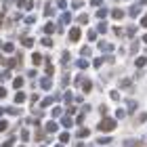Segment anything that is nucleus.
I'll use <instances>...</instances> for the list:
<instances>
[{
	"instance_id": "72a5a7b5",
	"label": "nucleus",
	"mask_w": 147,
	"mask_h": 147,
	"mask_svg": "<svg viewBox=\"0 0 147 147\" xmlns=\"http://www.w3.org/2000/svg\"><path fill=\"white\" fill-rule=\"evenodd\" d=\"M53 116H55V118H59V116H61V109H59V107H55V109H53Z\"/></svg>"
},
{
	"instance_id": "6e6552de",
	"label": "nucleus",
	"mask_w": 147,
	"mask_h": 147,
	"mask_svg": "<svg viewBox=\"0 0 147 147\" xmlns=\"http://www.w3.org/2000/svg\"><path fill=\"white\" fill-rule=\"evenodd\" d=\"M19 6H21V9H32V2H28V0H19Z\"/></svg>"
},
{
	"instance_id": "4468645a",
	"label": "nucleus",
	"mask_w": 147,
	"mask_h": 147,
	"mask_svg": "<svg viewBox=\"0 0 147 147\" xmlns=\"http://www.w3.org/2000/svg\"><path fill=\"white\" fill-rule=\"evenodd\" d=\"M25 101V95H23V92H17V95H15V103H23Z\"/></svg>"
},
{
	"instance_id": "cd10ccee",
	"label": "nucleus",
	"mask_w": 147,
	"mask_h": 147,
	"mask_svg": "<svg viewBox=\"0 0 147 147\" xmlns=\"http://www.w3.org/2000/svg\"><path fill=\"white\" fill-rule=\"evenodd\" d=\"M69 141V135H67V132H63V135H61V143H67Z\"/></svg>"
},
{
	"instance_id": "9d476101",
	"label": "nucleus",
	"mask_w": 147,
	"mask_h": 147,
	"mask_svg": "<svg viewBox=\"0 0 147 147\" xmlns=\"http://www.w3.org/2000/svg\"><path fill=\"white\" fill-rule=\"evenodd\" d=\"M139 11H141V6H139V4H135V6L130 9V17H137V15H139Z\"/></svg>"
},
{
	"instance_id": "7ed1b4c3",
	"label": "nucleus",
	"mask_w": 147,
	"mask_h": 147,
	"mask_svg": "<svg viewBox=\"0 0 147 147\" xmlns=\"http://www.w3.org/2000/svg\"><path fill=\"white\" fill-rule=\"evenodd\" d=\"M82 88H84V92H88L92 88V82H90L88 78H82Z\"/></svg>"
},
{
	"instance_id": "a19ab883",
	"label": "nucleus",
	"mask_w": 147,
	"mask_h": 147,
	"mask_svg": "<svg viewBox=\"0 0 147 147\" xmlns=\"http://www.w3.org/2000/svg\"><path fill=\"white\" fill-rule=\"evenodd\" d=\"M53 103V99H44V101H42V107H46V105H51Z\"/></svg>"
},
{
	"instance_id": "de8ad7c7",
	"label": "nucleus",
	"mask_w": 147,
	"mask_h": 147,
	"mask_svg": "<svg viewBox=\"0 0 147 147\" xmlns=\"http://www.w3.org/2000/svg\"><path fill=\"white\" fill-rule=\"evenodd\" d=\"M2 113H4V109H0V116H2Z\"/></svg>"
},
{
	"instance_id": "a211bd4d",
	"label": "nucleus",
	"mask_w": 147,
	"mask_h": 147,
	"mask_svg": "<svg viewBox=\"0 0 147 147\" xmlns=\"http://www.w3.org/2000/svg\"><path fill=\"white\" fill-rule=\"evenodd\" d=\"M107 13H109V11H105V9H99L97 17H99V19H105V17H107Z\"/></svg>"
},
{
	"instance_id": "c85d7f7f",
	"label": "nucleus",
	"mask_w": 147,
	"mask_h": 147,
	"mask_svg": "<svg viewBox=\"0 0 147 147\" xmlns=\"http://www.w3.org/2000/svg\"><path fill=\"white\" fill-rule=\"evenodd\" d=\"M128 109L135 111V109H137V103H135V101H128Z\"/></svg>"
},
{
	"instance_id": "20e7f679",
	"label": "nucleus",
	"mask_w": 147,
	"mask_h": 147,
	"mask_svg": "<svg viewBox=\"0 0 147 147\" xmlns=\"http://www.w3.org/2000/svg\"><path fill=\"white\" fill-rule=\"evenodd\" d=\"M141 141H137V139H128V141H124V147H139Z\"/></svg>"
},
{
	"instance_id": "c756f323",
	"label": "nucleus",
	"mask_w": 147,
	"mask_h": 147,
	"mask_svg": "<svg viewBox=\"0 0 147 147\" xmlns=\"http://www.w3.org/2000/svg\"><path fill=\"white\" fill-rule=\"evenodd\" d=\"M71 6H74V9H80V6H82V0H74Z\"/></svg>"
},
{
	"instance_id": "39448f33",
	"label": "nucleus",
	"mask_w": 147,
	"mask_h": 147,
	"mask_svg": "<svg viewBox=\"0 0 147 147\" xmlns=\"http://www.w3.org/2000/svg\"><path fill=\"white\" fill-rule=\"evenodd\" d=\"M76 65H78L80 69H86V67H88V61H86V59H78V61H76Z\"/></svg>"
},
{
	"instance_id": "a18cd8bd",
	"label": "nucleus",
	"mask_w": 147,
	"mask_h": 147,
	"mask_svg": "<svg viewBox=\"0 0 147 147\" xmlns=\"http://www.w3.org/2000/svg\"><path fill=\"white\" fill-rule=\"evenodd\" d=\"M76 147H84V143H78V145H76Z\"/></svg>"
},
{
	"instance_id": "f3484780",
	"label": "nucleus",
	"mask_w": 147,
	"mask_h": 147,
	"mask_svg": "<svg viewBox=\"0 0 147 147\" xmlns=\"http://www.w3.org/2000/svg\"><path fill=\"white\" fill-rule=\"evenodd\" d=\"M88 135H90L88 128H80V130H78V137H88Z\"/></svg>"
},
{
	"instance_id": "a878e982",
	"label": "nucleus",
	"mask_w": 147,
	"mask_h": 147,
	"mask_svg": "<svg viewBox=\"0 0 147 147\" xmlns=\"http://www.w3.org/2000/svg\"><path fill=\"white\" fill-rule=\"evenodd\" d=\"M61 84H63V86H67V84H69V76H67V74H65V76H63V80H61Z\"/></svg>"
},
{
	"instance_id": "473e14b6",
	"label": "nucleus",
	"mask_w": 147,
	"mask_h": 147,
	"mask_svg": "<svg viewBox=\"0 0 147 147\" xmlns=\"http://www.w3.org/2000/svg\"><path fill=\"white\" fill-rule=\"evenodd\" d=\"M21 139H23V141H28V139H30V132L23 130V132H21Z\"/></svg>"
},
{
	"instance_id": "2f4dec72",
	"label": "nucleus",
	"mask_w": 147,
	"mask_h": 147,
	"mask_svg": "<svg viewBox=\"0 0 147 147\" xmlns=\"http://www.w3.org/2000/svg\"><path fill=\"white\" fill-rule=\"evenodd\" d=\"M82 55H84V57L90 55V49H88V46H84V49H82Z\"/></svg>"
},
{
	"instance_id": "2eb2a0df",
	"label": "nucleus",
	"mask_w": 147,
	"mask_h": 147,
	"mask_svg": "<svg viewBox=\"0 0 147 147\" xmlns=\"http://www.w3.org/2000/svg\"><path fill=\"white\" fill-rule=\"evenodd\" d=\"M69 21H71V15H69V13L61 15V25H63V23H69Z\"/></svg>"
},
{
	"instance_id": "c03bdc74",
	"label": "nucleus",
	"mask_w": 147,
	"mask_h": 147,
	"mask_svg": "<svg viewBox=\"0 0 147 147\" xmlns=\"http://www.w3.org/2000/svg\"><path fill=\"white\" fill-rule=\"evenodd\" d=\"M141 25H143V28H147V17H143V19H141Z\"/></svg>"
},
{
	"instance_id": "0eeeda50",
	"label": "nucleus",
	"mask_w": 147,
	"mask_h": 147,
	"mask_svg": "<svg viewBox=\"0 0 147 147\" xmlns=\"http://www.w3.org/2000/svg\"><path fill=\"white\" fill-rule=\"evenodd\" d=\"M53 32H55V25H53V23H46V25H44V34H53Z\"/></svg>"
},
{
	"instance_id": "4be33fe9",
	"label": "nucleus",
	"mask_w": 147,
	"mask_h": 147,
	"mask_svg": "<svg viewBox=\"0 0 147 147\" xmlns=\"http://www.w3.org/2000/svg\"><path fill=\"white\" fill-rule=\"evenodd\" d=\"M40 84H42V88H51V80H49V78H44Z\"/></svg>"
},
{
	"instance_id": "7c9ffc66",
	"label": "nucleus",
	"mask_w": 147,
	"mask_h": 147,
	"mask_svg": "<svg viewBox=\"0 0 147 147\" xmlns=\"http://www.w3.org/2000/svg\"><path fill=\"white\" fill-rule=\"evenodd\" d=\"M78 21H80V23H86V21H88V17H86V15H80Z\"/></svg>"
},
{
	"instance_id": "9b49d317",
	"label": "nucleus",
	"mask_w": 147,
	"mask_h": 147,
	"mask_svg": "<svg viewBox=\"0 0 147 147\" xmlns=\"http://www.w3.org/2000/svg\"><path fill=\"white\" fill-rule=\"evenodd\" d=\"M111 15H113V19H122V17H124V11H120V9H116V11L111 13Z\"/></svg>"
},
{
	"instance_id": "f704fd0d",
	"label": "nucleus",
	"mask_w": 147,
	"mask_h": 147,
	"mask_svg": "<svg viewBox=\"0 0 147 147\" xmlns=\"http://www.w3.org/2000/svg\"><path fill=\"white\" fill-rule=\"evenodd\" d=\"M4 51H6V53H11V51H13V44H11V42H6V44H4Z\"/></svg>"
},
{
	"instance_id": "1a4fd4ad",
	"label": "nucleus",
	"mask_w": 147,
	"mask_h": 147,
	"mask_svg": "<svg viewBox=\"0 0 147 147\" xmlns=\"http://www.w3.org/2000/svg\"><path fill=\"white\" fill-rule=\"evenodd\" d=\"M97 32H99V34H105V32H109V30H107V25H105V23H99L97 25Z\"/></svg>"
},
{
	"instance_id": "e433bc0d",
	"label": "nucleus",
	"mask_w": 147,
	"mask_h": 147,
	"mask_svg": "<svg viewBox=\"0 0 147 147\" xmlns=\"http://www.w3.org/2000/svg\"><path fill=\"white\" fill-rule=\"evenodd\" d=\"M113 34H116V36H122V28H113Z\"/></svg>"
},
{
	"instance_id": "8fccbe9b",
	"label": "nucleus",
	"mask_w": 147,
	"mask_h": 147,
	"mask_svg": "<svg viewBox=\"0 0 147 147\" xmlns=\"http://www.w3.org/2000/svg\"><path fill=\"white\" fill-rule=\"evenodd\" d=\"M57 147H63V145H57Z\"/></svg>"
},
{
	"instance_id": "f03ea898",
	"label": "nucleus",
	"mask_w": 147,
	"mask_h": 147,
	"mask_svg": "<svg viewBox=\"0 0 147 147\" xmlns=\"http://www.w3.org/2000/svg\"><path fill=\"white\" fill-rule=\"evenodd\" d=\"M80 34H82V32H80L78 28H74V30L69 32V40H74V42H76V40H80Z\"/></svg>"
},
{
	"instance_id": "b1692460",
	"label": "nucleus",
	"mask_w": 147,
	"mask_h": 147,
	"mask_svg": "<svg viewBox=\"0 0 147 147\" xmlns=\"http://www.w3.org/2000/svg\"><path fill=\"white\" fill-rule=\"evenodd\" d=\"M137 51H139V44L135 42V44H132V46H130V55H137Z\"/></svg>"
},
{
	"instance_id": "423d86ee",
	"label": "nucleus",
	"mask_w": 147,
	"mask_h": 147,
	"mask_svg": "<svg viewBox=\"0 0 147 147\" xmlns=\"http://www.w3.org/2000/svg\"><path fill=\"white\" fill-rule=\"evenodd\" d=\"M53 11H55V2L46 4V9H44V15H53Z\"/></svg>"
},
{
	"instance_id": "4c0bfd02",
	"label": "nucleus",
	"mask_w": 147,
	"mask_h": 147,
	"mask_svg": "<svg viewBox=\"0 0 147 147\" xmlns=\"http://www.w3.org/2000/svg\"><path fill=\"white\" fill-rule=\"evenodd\" d=\"M101 63H105L103 59H95V67H101Z\"/></svg>"
},
{
	"instance_id": "37998d69",
	"label": "nucleus",
	"mask_w": 147,
	"mask_h": 147,
	"mask_svg": "<svg viewBox=\"0 0 147 147\" xmlns=\"http://www.w3.org/2000/svg\"><path fill=\"white\" fill-rule=\"evenodd\" d=\"M6 97V88H0V99H4Z\"/></svg>"
},
{
	"instance_id": "412c9836",
	"label": "nucleus",
	"mask_w": 147,
	"mask_h": 147,
	"mask_svg": "<svg viewBox=\"0 0 147 147\" xmlns=\"http://www.w3.org/2000/svg\"><path fill=\"white\" fill-rule=\"evenodd\" d=\"M32 61H34L36 65H40V61H42V57H40L38 53H34V57H32Z\"/></svg>"
},
{
	"instance_id": "58836bf2",
	"label": "nucleus",
	"mask_w": 147,
	"mask_h": 147,
	"mask_svg": "<svg viewBox=\"0 0 147 147\" xmlns=\"http://www.w3.org/2000/svg\"><path fill=\"white\" fill-rule=\"evenodd\" d=\"M9 128V122H0V130H6Z\"/></svg>"
},
{
	"instance_id": "aec40b11",
	"label": "nucleus",
	"mask_w": 147,
	"mask_h": 147,
	"mask_svg": "<svg viewBox=\"0 0 147 147\" xmlns=\"http://www.w3.org/2000/svg\"><path fill=\"white\" fill-rule=\"evenodd\" d=\"M46 130H49V132H55V130H57V124H55V122H49V124H46Z\"/></svg>"
},
{
	"instance_id": "ddd939ff",
	"label": "nucleus",
	"mask_w": 147,
	"mask_h": 147,
	"mask_svg": "<svg viewBox=\"0 0 147 147\" xmlns=\"http://www.w3.org/2000/svg\"><path fill=\"white\" fill-rule=\"evenodd\" d=\"M97 143L99 145H107V143H111V139L109 137H101V139H97Z\"/></svg>"
},
{
	"instance_id": "ea45409f",
	"label": "nucleus",
	"mask_w": 147,
	"mask_h": 147,
	"mask_svg": "<svg viewBox=\"0 0 147 147\" xmlns=\"http://www.w3.org/2000/svg\"><path fill=\"white\" fill-rule=\"evenodd\" d=\"M88 38H90V40H95V38H97V32H95V30L88 32Z\"/></svg>"
},
{
	"instance_id": "c9c22d12",
	"label": "nucleus",
	"mask_w": 147,
	"mask_h": 147,
	"mask_svg": "<svg viewBox=\"0 0 147 147\" xmlns=\"http://www.w3.org/2000/svg\"><path fill=\"white\" fill-rule=\"evenodd\" d=\"M13 143H15V139H9V141H6L2 147H13Z\"/></svg>"
},
{
	"instance_id": "5701e85b",
	"label": "nucleus",
	"mask_w": 147,
	"mask_h": 147,
	"mask_svg": "<svg viewBox=\"0 0 147 147\" xmlns=\"http://www.w3.org/2000/svg\"><path fill=\"white\" fill-rule=\"evenodd\" d=\"M145 63H147V59H145V57H139V59H137V65H139V67H143Z\"/></svg>"
},
{
	"instance_id": "6ab92c4d",
	"label": "nucleus",
	"mask_w": 147,
	"mask_h": 147,
	"mask_svg": "<svg viewBox=\"0 0 147 147\" xmlns=\"http://www.w3.org/2000/svg\"><path fill=\"white\" fill-rule=\"evenodd\" d=\"M21 42H23L25 46H32V44H34V40H32V38H28V36H23V38H21Z\"/></svg>"
},
{
	"instance_id": "79ce46f5",
	"label": "nucleus",
	"mask_w": 147,
	"mask_h": 147,
	"mask_svg": "<svg viewBox=\"0 0 147 147\" xmlns=\"http://www.w3.org/2000/svg\"><path fill=\"white\" fill-rule=\"evenodd\" d=\"M90 4L92 6H101V0H90Z\"/></svg>"
},
{
	"instance_id": "dca6fc26",
	"label": "nucleus",
	"mask_w": 147,
	"mask_h": 147,
	"mask_svg": "<svg viewBox=\"0 0 147 147\" xmlns=\"http://www.w3.org/2000/svg\"><path fill=\"white\" fill-rule=\"evenodd\" d=\"M13 86H15V88H21V86H23V78H15Z\"/></svg>"
},
{
	"instance_id": "bb28decb",
	"label": "nucleus",
	"mask_w": 147,
	"mask_h": 147,
	"mask_svg": "<svg viewBox=\"0 0 147 147\" xmlns=\"http://www.w3.org/2000/svg\"><path fill=\"white\" fill-rule=\"evenodd\" d=\"M63 126H65V128H69V126H71V120H69V118H63Z\"/></svg>"
},
{
	"instance_id": "393cba45",
	"label": "nucleus",
	"mask_w": 147,
	"mask_h": 147,
	"mask_svg": "<svg viewBox=\"0 0 147 147\" xmlns=\"http://www.w3.org/2000/svg\"><path fill=\"white\" fill-rule=\"evenodd\" d=\"M42 44L44 46H53V40L51 38H42Z\"/></svg>"
},
{
	"instance_id": "f8f14e48",
	"label": "nucleus",
	"mask_w": 147,
	"mask_h": 147,
	"mask_svg": "<svg viewBox=\"0 0 147 147\" xmlns=\"http://www.w3.org/2000/svg\"><path fill=\"white\" fill-rule=\"evenodd\" d=\"M99 49L107 53V51H111V44H107V42H99Z\"/></svg>"
},
{
	"instance_id": "49530a36",
	"label": "nucleus",
	"mask_w": 147,
	"mask_h": 147,
	"mask_svg": "<svg viewBox=\"0 0 147 147\" xmlns=\"http://www.w3.org/2000/svg\"><path fill=\"white\" fill-rule=\"evenodd\" d=\"M143 42H147V34H145V36H143Z\"/></svg>"
},
{
	"instance_id": "f257e3e1",
	"label": "nucleus",
	"mask_w": 147,
	"mask_h": 147,
	"mask_svg": "<svg viewBox=\"0 0 147 147\" xmlns=\"http://www.w3.org/2000/svg\"><path fill=\"white\" fill-rule=\"evenodd\" d=\"M97 128H99V130H113V128H116V120L105 118V120H101V122H99Z\"/></svg>"
},
{
	"instance_id": "09e8293b",
	"label": "nucleus",
	"mask_w": 147,
	"mask_h": 147,
	"mask_svg": "<svg viewBox=\"0 0 147 147\" xmlns=\"http://www.w3.org/2000/svg\"><path fill=\"white\" fill-rule=\"evenodd\" d=\"M145 2H147V0H141V4H145Z\"/></svg>"
}]
</instances>
